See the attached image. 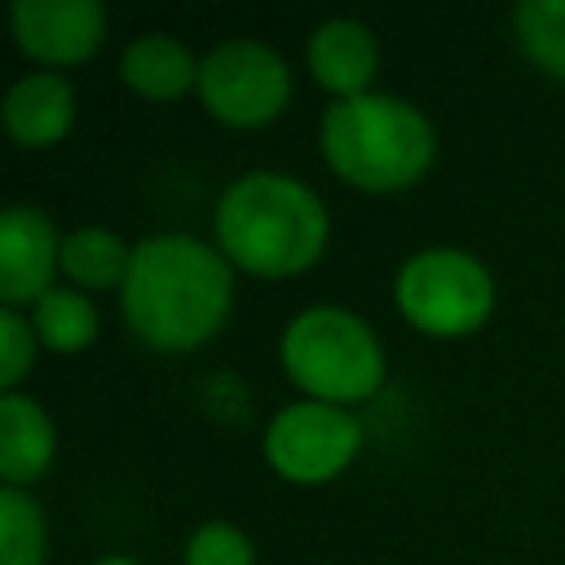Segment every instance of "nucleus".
I'll list each match as a JSON object with an SVG mask.
<instances>
[{
	"instance_id": "a211bd4d",
	"label": "nucleus",
	"mask_w": 565,
	"mask_h": 565,
	"mask_svg": "<svg viewBox=\"0 0 565 565\" xmlns=\"http://www.w3.org/2000/svg\"><path fill=\"white\" fill-rule=\"evenodd\" d=\"M181 561L185 565H256V547L234 521H203L190 530Z\"/></svg>"
},
{
	"instance_id": "6e6552de",
	"label": "nucleus",
	"mask_w": 565,
	"mask_h": 565,
	"mask_svg": "<svg viewBox=\"0 0 565 565\" xmlns=\"http://www.w3.org/2000/svg\"><path fill=\"white\" fill-rule=\"evenodd\" d=\"M9 26L18 49L44 71L88 62L106 40V9L97 0H13Z\"/></svg>"
},
{
	"instance_id": "7ed1b4c3",
	"label": "nucleus",
	"mask_w": 565,
	"mask_h": 565,
	"mask_svg": "<svg viewBox=\"0 0 565 565\" xmlns=\"http://www.w3.org/2000/svg\"><path fill=\"white\" fill-rule=\"evenodd\" d=\"M318 150L344 185L366 194H397L433 168L437 132L415 102L371 88L322 110Z\"/></svg>"
},
{
	"instance_id": "4468645a",
	"label": "nucleus",
	"mask_w": 565,
	"mask_h": 565,
	"mask_svg": "<svg viewBox=\"0 0 565 565\" xmlns=\"http://www.w3.org/2000/svg\"><path fill=\"white\" fill-rule=\"evenodd\" d=\"M132 265V243H124L106 225H79L62 234V278L79 291H119Z\"/></svg>"
},
{
	"instance_id": "39448f33",
	"label": "nucleus",
	"mask_w": 565,
	"mask_h": 565,
	"mask_svg": "<svg viewBox=\"0 0 565 565\" xmlns=\"http://www.w3.org/2000/svg\"><path fill=\"white\" fill-rule=\"evenodd\" d=\"M393 300L402 318L424 335H472L494 313V274L468 247H419L402 260L393 278Z\"/></svg>"
},
{
	"instance_id": "f257e3e1",
	"label": "nucleus",
	"mask_w": 565,
	"mask_h": 565,
	"mask_svg": "<svg viewBox=\"0 0 565 565\" xmlns=\"http://www.w3.org/2000/svg\"><path fill=\"white\" fill-rule=\"evenodd\" d=\"M128 331L159 353H190L207 344L234 309V265L221 247L159 230L132 243V265L119 287Z\"/></svg>"
},
{
	"instance_id": "0eeeda50",
	"label": "nucleus",
	"mask_w": 565,
	"mask_h": 565,
	"mask_svg": "<svg viewBox=\"0 0 565 565\" xmlns=\"http://www.w3.org/2000/svg\"><path fill=\"white\" fill-rule=\"evenodd\" d=\"M265 463L296 486H322L331 477H340L358 450H362V424L349 406H331V402H287L269 415L265 437H260Z\"/></svg>"
},
{
	"instance_id": "f3484780",
	"label": "nucleus",
	"mask_w": 565,
	"mask_h": 565,
	"mask_svg": "<svg viewBox=\"0 0 565 565\" xmlns=\"http://www.w3.org/2000/svg\"><path fill=\"white\" fill-rule=\"evenodd\" d=\"M516 49L552 79H565V0H521L512 9Z\"/></svg>"
},
{
	"instance_id": "423d86ee",
	"label": "nucleus",
	"mask_w": 565,
	"mask_h": 565,
	"mask_svg": "<svg viewBox=\"0 0 565 565\" xmlns=\"http://www.w3.org/2000/svg\"><path fill=\"white\" fill-rule=\"evenodd\" d=\"M194 93L225 128H265L291 102V66L274 44L230 35L199 57Z\"/></svg>"
},
{
	"instance_id": "ddd939ff",
	"label": "nucleus",
	"mask_w": 565,
	"mask_h": 565,
	"mask_svg": "<svg viewBox=\"0 0 565 565\" xmlns=\"http://www.w3.org/2000/svg\"><path fill=\"white\" fill-rule=\"evenodd\" d=\"M119 79L146 102H177L199 84V57L168 31H146L124 44Z\"/></svg>"
},
{
	"instance_id": "20e7f679",
	"label": "nucleus",
	"mask_w": 565,
	"mask_h": 565,
	"mask_svg": "<svg viewBox=\"0 0 565 565\" xmlns=\"http://www.w3.org/2000/svg\"><path fill=\"white\" fill-rule=\"evenodd\" d=\"M287 380L331 406H358L384 384V349L375 327L344 305H309L287 318L278 340Z\"/></svg>"
},
{
	"instance_id": "9b49d317",
	"label": "nucleus",
	"mask_w": 565,
	"mask_h": 565,
	"mask_svg": "<svg viewBox=\"0 0 565 565\" xmlns=\"http://www.w3.org/2000/svg\"><path fill=\"white\" fill-rule=\"evenodd\" d=\"M305 66L318 88H327L335 102L371 93V79L380 71V40L358 18H327L305 40Z\"/></svg>"
},
{
	"instance_id": "9d476101",
	"label": "nucleus",
	"mask_w": 565,
	"mask_h": 565,
	"mask_svg": "<svg viewBox=\"0 0 565 565\" xmlns=\"http://www.w3.org/2000/svg\"><path fill=\"white\" fill-rule=\"evenodd\" d=\"M75 84L62 71H26L4 88L0 119L13 146L22 150H49L57 146L75 124Z\"/></svg>"
},
{
	"instance_id": "aec40b11",
	"label": "nucleus",
	"mask_w": 565,
	"mask_h": 565,
	"mask_svg": "<svg viewBox=\"0 0 565 565\" xmlns=\"http://www.w3.org/2000/svg\"><path fill=\"white\" fill-rule=\"evenodd\" d=\"M88 565H141L137 556H124V552H106V556H97V561H88Z\"/></svg>"
},
{
	"instance_id": "2eb2a0df",
	"label": "nucleus",
	"mask_w": 565,
	"mask_h": 565,
	"mask_svg": "<svg viewBox=\"0 0 565 565\" xmlns=\"http://www.w3.org/2000/svg\"><path fill=\"white\" fill-rule=\"evenodd\" d=\"M31 327L49 353H84L97 340V305L88 291L57 282L31 305Z\"/></svg>"
},
{
	"instance_id": "1a4fd4ad",
	"label": "nucleus",
	"mask_w": 565,
	"mask_h": 565,
	"mask_svg": "<svg viewBox=\"0 0 565 565\" xmlns=\"http://www.w3.org/2000/svg\"><path fill=\"white\" fill-rule=\"evenodd\" d=\"M62 274V234L35 203H9L0 212V300L9 309L35 305Z\"/></svg>"
},
{
	"instance_id": "f8f14e48",
	"label": "nucleus",
	"mask_w": 565,
	"mask_h": 565,
	"mask_svg": "<svg viewBox=\"0 0 565 565\" xmlns=\"http://www.w3.org/2000/svg\"><path fill=\"white\" fill-rule=\"evenodd\" d=\"M57 433L49 411L26 393L0 397V481L13 490H26L53 468Z\"/></svg>"
},
{
	"instance_id": "f03ea898",
	"label": "nucleus",
	"mask_w": 565,
	"mask_h": 565,
	"mask_svg": "<svg viewBox=\"0 0 565 565\" xmlns=\"http://www.w3.org/2000/svg\"><path fill=\"white\" fill-rule=\"evenodd\" d=\"M212 234L234 269L256 278H291L327 252L331 216L309 181L278 168H252L221 190Z\"/></svg>"
},
{
	"instance_id": "6ab92c4d",
	"label": "nucleus",
	"mask_w": 565,
	"mask_h": 565,
	"mask_svg": "<svg viewBox=\"0 0 565 565\" xmlns=\"http://www.w3.org/2000/svg\"><path fill=\"white\" fill-rule=\"evenodd\" d=\"M35 344H40V335H35L31 318L22 309L0 305V384H4V393H18L22 375L35 366Z\"/></svg>"
},
{
	"instance_id": "dca6fc26",
	"label": "nucleus",
	"mask_w": 565,
	"mask_h": 565,
	"mask_svg": "<svg viewBox=\"0 0 565 565\" xmlns=\"http://www.w3.org/2000/svg\"><path fill=\"white\" fill-rule=\"evenodd\" d=\"M49 561V516L35 494L0 490V565H44Z\"/></svg>"
}]
</instances>
